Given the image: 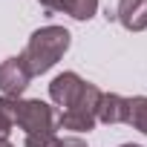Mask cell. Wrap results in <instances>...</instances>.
I'll return each mask as SVG.
<instances>
[{
    "instance_id": "obj_1",
    "label": "cell",
    "mask_w": 147,
    "mask_h": 147,
    "mask_svg": "<svg viewBox=\"0 0 147 147\" xmlns=\"http://www.w3.org/2000/svg\"><path fill=\"white\" fill-rule=\"evenodd\" d=\"M72 43V35L69 29L63 26H43L38 32H32L26 49H23V61L29 66L32 75H43V72H49L69 49Z\"/></svg>"
},
{
    "instance_id": "obj_2",
    "label": "cell",
    "mask_w": 147,
    "mask_h": 147,
    "mask_svg": "<svg viewBox=\"0 0 147 147\" xmlns=\"http://www.w3.org/2000/svg\"><path fill=\"white\" fill-rule=\"evenodd\" d=\"M26 136L35 133H55L58 127V113L52 104L40 101V98H20L18 104V121H15Z\"/></svg>"
},
{
    "instance_id": "obj_3",
    "label": "cell",
    "mask_w": 147,
    "mask_h": 147,
    "mask_svg": "<svg viewBox=\"0 0 147 147\" xmlns=\"http://www.w3.org/2000/svg\"><path fill=\"white\" fill-rule=\"evenodd\" d=\"M32 72L23 61V55H15V58H6L0 63V92L9 95V98H20L23 90L32 84Z\"/></svg>"
},
{
    "instance_id": "obj_4",
    "label": "cell",
    "mask_w": 147,
    "mask_h": 147,
    "mask_svg": "<svg viewBox=\"0 0 147 147\" xmlns=\"http://www.w3.org/2000/svg\"><path fill=\"white\" fill-rule=\"evenodd\" d=\"M81 90H84V78L78 72H61V75H55L52 84H49V98H52V104L69 110L75 104V98L81 95Z\"/></svg>"
},
{
    "instance_id": "obj_5",
    "label": "cell",
    "mask_w": 147,
    "mask_h": 147,
    "mask_svg": "<svg viewBox=\"0 0 147 147\" xmlns=\"http://www.w3.org/2000/svg\"><path fill=\"white\" fill-rule=\"evenodd\" d=\"M115 20L127 32H144L147 29V0H118Z\"/></svg>"
},
{
    "instance_id": "obj_6",
    "label": "cell",
    "mask_w": 147,
    "mask_h": 147,
    "mask_svg": "<svg viewBox=\"0 0 147 147\" xmlns=\"http://www.w3.org/2000/svg\"><path fill=\"white\" fill-rule=\"evenodd\" d=\"M130 115V101L118 92H104L101 107H98V121L101 124H127Z\"/></svg>"
},
{
    "instance_id": "obj_7",
    "label": "cell",
    "mask_w": 147,
    "mask_h": 147,
    "mask_svg": "<svg viewBox=\"0 0 147 147\" xmlns=\"http://www.w3.org/2000/svg\"><path fill=\"white\" fill-rule=\"evenodd\" d=\"M130 101V115H127V124L138 133L147 136V95H136V98H127Z\"/></svg>"
},
{
    "instance_id": "obj_8",
    "label": "cell",
    "mask_w": 147,
    "mask_h": 147,
    "mask_svg": "<svg viewBox=\"0 0 147 147\" xmlns=\"http://www.w3.org/2000/svg\"><path fill=\"white\" fill-rule=\"evenodd\" d=\"M61 12H66L72 20H90L98 12V0H63Z\"/></svg>"
},
{
    "instance_id": "obj_9",
    "label": "cell",
    "mask_w": 147,
    "mask_h": 147,
    "mask_svg": "<svg viewBox=\"0 0 147 147\" xmlns=\"http://www.w3.org/2000/svg\"><path fill=\"white\" fill-rule=\"evenodd\" d=\"M58 144V136L55 133H35V136H26L23 147H55Z\"/></svg>"
},
{
    "instance_id": "obj_10",
    "label": "cell",
    "mask_w": 147,
    "mask_h": 147,
    "mask_svg": "<svg viewBox=\"0 0 147 147\" xmlns=\"http://www.w3.org/2000/svg\"><path fill=\"white\" fill-rule=\"evenodd\" d=\"M55 147H87V141L81 136H63V138H58Z\"/></svg>"
},
{
    "instance_id": "obj_11",
    "label": "cell",
    "mask_w": 147,
    "mask_h": 147,
    "mask_svg": "<svg viewBox=\"0 0 147 147\" xmlns=\"http://www.w3.org/2000/svg\"><path fill=\"white\" fill-rule=\"evenodd\" d=\"M12 127H15V124H12V121L3 115V113H0V138H6V136L12 133Z\"/></svg>"
},
{
    "instance_id": "obj_12",
    "label": "cell",
    "mask_w": 147,
    "mask_h": 147,
    "mask_svg": "<svg viewBox=\"0 0 147 147\" xmlns=\"http://www.w3.org/2000/svg\"><path fill=\"white\" fill-rule=\"evenodd\" d=\"M38 3H40L43 9H49V12H61V6H63V0H38Z\"/></svg>"
},
{
    "instance_id": "obj_13",
    "label": "cell",
    "mask_w": 147,
    "mask_h": 147,
    "mask_svg": "<svg viewBox=\"0 0 147 147\" xmlns=\"http://www.w3.org/2000/svg\"><path fill=\"white\" fill-rule=\"evenodd\" d=\"M0 147H15V144H12L9 138H0Z\"/></svg>"
},
{
    "instance_id": "obj_14",
    "label": "cell",
    "mask_w": 147,
    "mask_h": 147,
    "mask_svg": "<svg viewBox=\"0 0 147 147\" xmlns=\"http://www.w3.org/2000/svg\"><path fill=\"white\" fill-rule=\"evenodd\" d=\"M121 147H141V144H121Z\"/></svg>"
}]
</instances>
